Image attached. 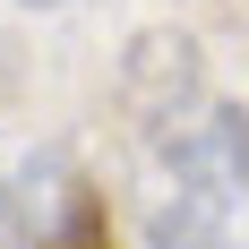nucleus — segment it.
Wrapping results in <instances>:
<instances>
[{
  "label": "nucleus",
  "mask_w": 249,
  "mask_h": 249,
  "mask_svg": "<svg viewBox=\"0 0 249 249\" xmlns=\"http://www.w3.org/2000/svg\"><path fill=\"white\" fill-rule=\"evenodd\" d=\"M26 9H69V0H26Z\"/></svg>",
  "instance_id": "obj_3"
},
{
  "label": "nucleus",
  "mask_w": 249,
  "mask_h": 249,
  "mask_svg": "<svg viewBox=\"0 0 249 249\" xmlns=\"http://www.w3.org/2000/svg\"><path fill=\"white\" fill-rule=\"evenodd\" d=\"M52 249H112V224H103V206H86V215H77V224L60 232Z\"/></svg>",
  "instance_id": "obj_2"
},
{
  "label": "nucleus",
  "mask_w": 249,
  "mask_h": 249,
  "mask_svg": "<svg viewBox=\"0 0 249 249\" xmlns=\"http://www.w3.org/2000/svg\"><path fill=\"white\" fill-rule=\"evenodd\" d=\"M121 103H129V121L146 129L155 146H163V138H180V129L206 112L198 43H189V35H172V26L138 35V43H129V60H121Z\"/></svg>",
  "instance_id": "obj_1"
}]
</instances>
